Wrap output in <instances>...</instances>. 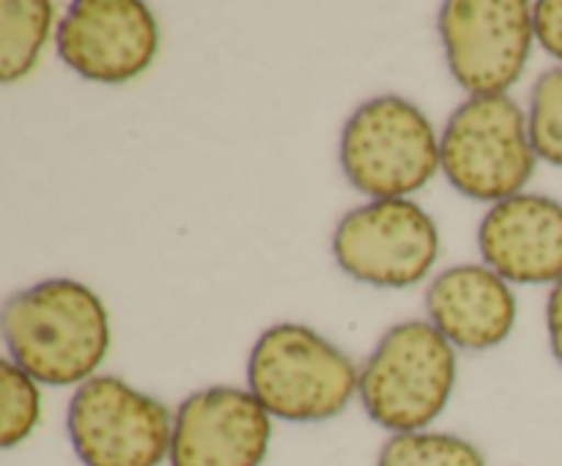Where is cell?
I'll use <instances>...</instances> for the list:
<instances>
[{
    "label": "cell",
    "mask_w": 562,
    "mask_h": 466,
    "mask_svg": "<svg viewBox=\"0 0 562 466\" xmlns=\"http://www.w3.org/2000/svg\"><path fill=\"white\" fill-rule=\"evenodd\" d=\"M333 255L349 277L379 288L420 283L439 258V228L409 197L355 208L333 234Z\"/></svg>",
    "instance_id": "7"
},
{
    "label": "cell",
    "mask_w": 562,
    "mask_h": 466,
    "mask_svg": "<svg viewBox=\"0 0 562 466\" xmlns=\"http://www.w3.org/2000/svg\"><path fill=\"white\" fill-rule=\"evenodd\" d=\"M247 384L272 417L324 422L360 393V371L335 343L305 323L269 327L252 345Z\"/></svg>",
    "instance_id": "2"
},
{
    "label": "cell",
    "mask_w": 562,
    "mask_h": 466,
    "mask_svg": "<svg viewBox=\"0 0 562 466\" xmlns=\"http://www.w3.org/2000/svg\"><path fill=\"white\" fill-rule=\"evenodd\" d=\"M431 323L467 351L505 343L516 323V296L494 269L464 263L445 269L426 294Z\"/></svg>",
    "instance_id": "12"
},
{
    "label": "cell",
    "mask_w": 562,
    "mask_h": 466,
    "mask_svg": "<svg viewBox=\"0 0 562 466\" xmlns=\"http://www.w3.org/2000/svg\"><path fill=\"white\" fill-rule=\"evenodd\" d=\"M66 431L82 466H159L170 458L173 417L124 378L93 376L71 395Z\"/></svg>",
    "instance_id": "6"
},
{
    "label": "cell",
    "mask_w": 562,
    "mask_h": 466,
    "mask_svg": "<svg viewBox=\"0 0 562 466\" xmlns=\"http://www.w3.org/2000/svg\"><path fill=\"white\" fill-rule=\"evenodd\" d=\"M340 168L349 184L373 201L409 197L442 168L439 137L409 99H368L344 126Z\"/></svg>",
    "instance_id": "4"
},
{
    "label": "cell",
    "mask_w": 562,
    "mask_h": 466,
    "mask_svg": "<svg viewBox=\"0 0 562 466\" xmlns=\"http://www.w3.org/2000/svg\"><path fill=\"white\" fill-rule=\"evenodd\" d=\"M36 378L11 360L0 362V444L5 450L25 442L42 417V393Z\"/></svg>",
    "instance_id": "15"
},
{
    "label": "cell",
    "mask_w": 562,
    "mask_h": 466,
    "mask_svg": "<svg viewBox=\"0 0 562 466\" xmlns=\"http://www.w3.org/2000/svg\"><path fill=\"white\" fill-rule=\"evenodd\" d=\"M477 247L488 269L510 283L562 280V203L521 192L494 203L477 230Z\"/></svg>",
    "instance_id": "11"
},
{
    "label": "cell",
    "mask_w": 562,
    "mask_h": 466,
    "mask_svg": "<svg viewBox=\"0 0 562 466\" xmlns=\"http://www.w3.org/2000/svg\"><path fill=\"white\" fill-rule=\"evenodd\" d=\"M442 173L467 197L486 203L521 195L536 173L527 115L514 99L470 96L445 124Z\"/></svg>",
    "instance_id": "5"
},
{
    "label": "cell",
    "mask_w": 562,
    "mask_h": 466,
    "mask_svg": "<svg viewBox=\"0 0 562 466\" xmlns=\"http://www.w3.org/2000/svg\"><path fill=\"white\" fill-rule=\"evenodd\" d=\"M536 38L552 58L562 60V0H541L532 5Z\"/></svg>",
    "instance_id": "17"
},
{
    "label": "cell",
    "mask_w": 562,
    "mask_h": 466,
    "mask_svg": "<svg viewBox=\"0 0 562 466\" xmlns=\"http://www.w3.org/2000/svg\"><path fill=\"white\" fill-rule=\"evenodd\" d=\"M527 126L538 157L562 168V66L543 71L532 86Z\"/></svg>",
    "instance_id": "16"
},
{
    "label": "cell",
    "mask_w": 562,
    "mask_h": 466,
    "mask_svg": "<svg viewBox=\"0 0 562 466\" xmlns=\"http://www.w3.org/2000/svg\"><path fill=\"white\" fill-rule=\"evenodd\" d=\"M376 466H486L481 450L456 433H393L379 450Z\"/></svg>",
    "instance_id": "14"
},
{
    "label": "cell",
    "mask_w": 562,
    "mask_h": 466,
    "mask_svg": "<svg viewBox=\"0 0 562 466\" xmlns=\"http://www.w3.org/2000/svg\"><path fill=\"white\" fill-rule=\"evenodd\" d=\"M456 387L453 343L428 321L395 323L360 371L368 417L393 433L426 431Z\"/></svg>",
    "instance_id": "3"
},
{
    "label": "cell",
    "mask_w": 562,
    "mask_h": 466,
    "mask_svg": "<svg viewBox=\"0 0 562 466\" xmlns=\"http://www.w3.org/2000/svg\"><path fill=\"white\" fill-rule=\"evenodd\" d=\"M0 327L11 362L47 387L86 384L110 349L108 307L69 277L44 280L11 296Z\"/></svg>",
    "instance_id": "1"
},
{
    "label": "cell",
    "mask_w": 562,
    "mask_h": 466,
    "mask_svg": "<svg viewBox=\"0 0 562 466\" xmlns=\"http://www.w3.org/2000/svg\"><path fill=\"white\" fill-rule=\"evenodd\" d=\"M69 69L91 82H130L154 64L159 25L137 0H77L55 31Z\"/></svg>",
    "instance_id": "9"
},
{
    "label": "cell",
    "mask_w": 562,
    "mask_h": 466,
    "mask_svg": "<svg viewBox=\"0 0 562 466\" xmlns=\"http://www.w3.org/2000/svg\"><path fill=\"white\" fill-rule=\"evenodd\" d=\"M55 9L47 0L0 3V77L16 82L27 77L49 38Z\"/></svg>",
    "instance_id": "13"
},
{
    "label": "cell",
    "mask_w": 562,
    "mask_h": 466,
    "mask_svg": "<svg viewBox=\"0 0 562 466\" xmlns=\"http://www.w3.org/2000/svg\"><path fill=\"white\" fill-rule=\"evenodd\" d=\"M272 414L250 389L206 387L176 409L170 466H261Z\"/></svg>",
    "instance_id": "10"
},
{
    "label": "cell",
    "mask_w": 562,
    "mask_h": 466,
    "mask_svg": "<svg viewBox=\"0 0 562 466\" xmlns=\"http://www.w3.org/2000/svg\"><path fill=\"white\" fill-rule=\"evenodd\" d=\"M547 327H549V343H552V354L558 356L562 365V280H558L549 294L547 305Z\"/></svg>",
    "instance_id": "18"
},
{
    "label": "cell",
    "mask_w": 562,
    "mask_h": 466,
    "mask_svg": "<svg viewBox=\"0 0 562 466\" xmlns=\"http://www.w3.org/2000/svg\"><path fill=\"white\" fill-rule=\"evenodd\" d=\"M448 66L472 96H505L525 71L536 42L525 0H450L439 9Z\"/></svg>",
    "instance_id": "8"
}]
</instances>
